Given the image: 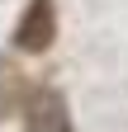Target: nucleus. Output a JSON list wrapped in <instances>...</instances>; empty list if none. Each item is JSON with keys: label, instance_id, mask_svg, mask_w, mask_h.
<instances>
[{"label": "nucleus", "instance_id": "2", "mask_svg": "<svg viewBox=\"0 0 128 132\" xmlns=\"http://www.w3.org/2000/svg\"><path fill=\"white\" fill-rule=\"evenodd\" d=\"M57 38V5L52 0H29L19 28H14V43H19V52H47Z\"/></svg>", "mask_w": 128, "mask_h": 132}, {"label": "nucleus", "instance_id": "1", "mask_svg": "<svg viewBox=\"0 0 128 132\" xmlns=\"http://www.w3.org/2000/svg\"><path fill=\"white\" fill-rule=\"evenodd\" d=\"M24 132H76L62 90H33L24 104Z\"/></svg>", "mask_w": 128, "mask_h": 132}]
</instances>
